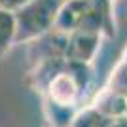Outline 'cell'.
Returning a JSON list of instances; mask_svg holds the SVG:
<instances>
[{
	"label": "cell",
	"mask_w": 127,
	"mask_h": 127,
	"mask_svg": "<svg viewBox=\"0 0 127 127\" xmlns=\"http://www.w3.org/2000/svg\"><path fill=\"white\" fill-rule=\"evenodd\" d=\"M46 99L57 104H66V106H78L80 99H82V89L76 84V80L68 74V72H59L55 78L51 80L44 91Z\"/></svg>",
	"instance_id": "obj_4"
},
{
	"label": "cell",
	"mask_w": 127,
	"mask_h": 127,
	"mask_svg": "<svg viewBox=\"0 0 127 127\" xmlns=\"http://www.w3.org/2000/svg\"><path fill=\"white\" fill-rule=\"evenodd\" d=\"M123 64H127V46H125V49H123V53H122V59H120Z\"/></svg>",
	"instance_id": "obj_14"
},
{
	"label": "cell",
	"mask_w": 127,
	"mask_h": 127,
	"mask_svg": "<svg viewBox=\"0 0 127 127\" xmlns=\"http://www.w3.org/2000/svg\"><path fill=\"white\" fill-rule=\"evenodd\" d=\"M104 127H127V116H122V118H112V120H106Z\"/></svg>",
	"instance_id": "obj_13"
},
{
	"label": "cell",
	"mask_w": 127,
	"mask_h": 127,
	"mask_svg": "<svg viewBox=\"0 0 127 127\" xmlns=\"http://www.w3.org/2000/svg\"><path fill=\"white\" fill-rule=\"evenodd\" d=\"M104 123H106V118H102L93 106L87 104L84 108H78L70 127H104Z\"/></svg>",
	"instance_id": "obj_10"
},
{
	"label": "cell",
	"mask_w": 127,
	"mask_h": 127,
	"mask_svg": "<svg viewBox=\"0 0 127 127\" xmlns=\"http://www.w3.org/2000/svg\"><path fill=\"white\" fill-rule=\"evenodd\" d=\"M78 31L95 32L102 38H114L116 36L114 4L108 0H89Z\"/></svg>",
	"instance_id": "obj_2"
},
{
	"label": "cell",
	"mask_w": 127,
	"mask_h": 127,
	"mask_svg": "<svg viewBox=\"0 0 127 127\" xmlns=\"http://www.w3.org/2000/svg\"><path fill=\"white\" fill-rule=\"evenodd\" d=\"M27 2H29V0H0V10L13 13V11H17L23 4H27Z\"/></svg>",
	"instance_id": "obj_12"
},
{
	"label": "cell",
	"mask_w": 127,
	"mask_h": 127,
	"mask_svg": "<svg viewBox=\"0 0 127 127\" xmlns=\"http://www.w3.org/2000/svg\"><path fill=\"white\" fill-rule=\"evenodd\" d=\"M102 36L95 32L76 31L66 36V48H64V59L72 63L93 64V61L99 55Z\"/></svg>",
	"instance_id": "obj_3"
},
{
	"label": "cell",
	"mask_w": 127,
	"mask_h": 127,
	"mask_svg": "<svg viewBox=\"0 0 127 127\" xmlns=\"http://www.w3.org/2000/svg\"><path fill=\"white\" fill-rule=\"evenodd\" d=\"M89 106H93L106 120L122 118V116H127V95L102 87L101 91L95 93V97L89 102Z\"/></svg>",
	"instance_id": "obj_5"
},
{
	"label": "cell",
	"mask_w": 127,
	"mask_h": 127,
	"mask_svg": "<svg viewBox=\"0 0 127 127\" xmlns=\"http://www.w3.org/2000/svg\"><path fill=\"white\" fill-rule=\"evenodd\" d=\"M63 70H64V57L46 59V61L31 64V70H29L25 82L31 85L34 91H38L40 95H44L48 84L59 74V72H63Z\"/></svg>",
	"instance_id": "obj_6"
},
{
	"label": "cell",
	"mask_w": 127,
	"mask_h": 127,
	"mask_svg": "<svg viewBox=\"0 0 127 127\" xmlns=\"http://www.w3.org/2000/svg\"><path fill=\"white\" fill-rule=\"evenodd\" d=\"M104 87L127 95V64H123L122 61H120V63L114 66V70L110 72L108 82L104 84Z\"/></svg>",
	"instance_id": "obj_11"
},
{
	"label": "cell",
	"mask_w": 127,
	"mask_h": 127,
	"mask_svg": "<svg viewBox=\"0 0 127 127\" xmlns=\"http://www.w3.org/2000/svg\"><path fill=\"white\" fill-rule=\"evenodd\" d=\"M15 15L11 11L0 10V61L8 57V53L15 46Z\"/></svg>",
	"instance_id": "obj_9"
},
{
	"label": "cell",
	"mask_w": 127,
	"mask_h": 127,
	"mask_svg": "<svg viewBox=\"0 0 127 127\" xmlns=\"http://www.w3.org/2000/svg\"><path fill=\"white\" fill-rule=\"evenodd\" d=\"M108 2H112V4H114V2H116V0H108Z\"/></svg>",
	"instance_id": "obj_15"
},
{
	"label": "cell",
	"mask_w": 127,
	"mask_h": 127,
	"mask_svg": "<svg viewBox=\"0 0 127 127\" xmlns=\"http://www.w3.org/2000/svg\"><path fill=\"white\" fill-rule=\"evenodd\" d=\"M64 0H29L23 4L15 15V46L17 44H31L40 36L53 31L57 13Z\"/></svg>",
	"instance_id": "obj_1"
},
{
	"label": "cell",
	"mask_w": 127,
	"mask_h": 127,
	"mask_svg": "<svg viewBox=\"0 0 127 127\" xmlns=\"http://www.w3.org/2000/svg\"><path fill=\"white\" fill-rule=\"evenodd\" d=\"M87 2L89 0H64L61 10H59V13H57L53 31L61 32L64 36L76 32L80 27L82 17H84V11L87 8Z\"/></svg>",
	"instance_id": "obj_7"
},
{
	"label": "cell",
	"mask_w": 127,
	"mask_h": 127,
	"mask_svg": "<svg viewBox=\"0 0 127 127\" xmlns=\"http://www.w3.org/2000/svg\"><path fill=\"white\" fill-rule=\"evenodd\" d=\"M42 99H44V116H46L48 127H70L80 106L57 104V102H51L46 97H42Z\"/></svg>",
	"instance_id": "obj_8"
}]
</instances>
